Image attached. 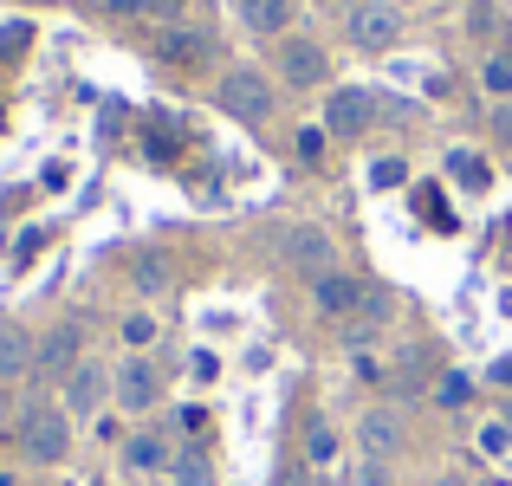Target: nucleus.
<instances>
[{"mask_svg":"<svg viewBox=\"0 0 512 486\" xmlns=\"http://www.w3.org/2000/svg\"><path fill=\"white\" fill-rule=\"evenodd\" d=\"M493 383H506V389H512V357H500V363H493Z\"/></svg>","mask_w":512,"mask_h":486,"instance_id":"c85d7f7f","label":"nucleus"},{"mask_svg":"<svg viewBox=\"0 0 512 486\" xmlns=\"http://www.w3.org/2000/svg\"><path fill=\"white\" fill-rule=\"evenodd\" d=\"M156 59L175 65V72H201V65H214V33H208V26L175 20V26L156 33Z\"/></svg>","mask_w":512,"mask_h":486,"instance_id":"423d86ee","label":"nucleus"},{"mask_svg":"<svg viewBox=\"0 0 512 486\" xmlns=\"http://www.w3.org/2000/svg\"><path fill=\"white\" fill-rule=\"evenodd\" d=\"M480 85H487V98H512V52H493L480 65Z\"/></svg>","mask_w":512,"mask_h":486,"instance_id":"aec40b11","label":"nucleus"},{"mask_svg":"<svg viewBox=\"0 0 512 486\" xmlns=\"http://www.w3.org/2000/svg\"><path fill=\"white\" fill-rule=\"evenodd\" d=\"M240 13H247V26L253 33H286L292 26V0H240Z\"/></svg>","mask_w":512,"mask_h":486,"instance_id":"dca6fc26","label":"nucleus"},{"mask_svg":"<svg viewBox=\"0 0 512 486\" xmlns=\"http://www.w3.org/2000/svg\"><path fill=\"white\" fill-rule=\"evenodd\" d=\"M312 305H318V318L350 324V318H357V305H363V279H350V273H325V279H312Z\"/></svg>","mask_w":512,"mask_h":486,"instance_id":"f8f14e48","label":"nucleus"},{"mask_svg":"<svg viewBox=\"0 0 512 486\" xmlns=\"http://www.w3.org/2000/svg\"><path fill=\"white\" fill-rule=\"evenodd\" d=\"M188 370H195V376H201V383H208V376H221V363H214V357H208V350H195V363H188Z\"/></svg>","mask_w":512,"mask_h":486,"instance_id":"cd10ccee","label":"nucleus"},{"mask_svg":"<svg viewBox=\"0 0 512 486\" xmlns=\"http://www.w3.org/2000/svg\"><path fill=\"white\" fill-rule=\"evenodd\" d=\"M467 396H474V376H467V370H448V376H441V389H435L441 409H467Z\"/></svg>","mask_w":512,"mask_h":486,"instance_id":"412c9836","label":"nucleus"},{"mask_svg":"<svg viewBox=\"0 0 512 486\" xmlns=\"http://www.w3.org/2000/svg\"><path fill=\"white\" fill-rule=\"evenodd\" d=\"M163 286H169V266L156 260V253H143L137 260V292H163Z\"/></svg>","mask_w":512,"mask_h":486,"instance_id":"b1692460","label":"nucleus"},{"mask_svg":"<svg viewBox=\"0 0 512 486\" xmlns=\"http://www.w3.org/2000/svg\"><path fill=\"white\" fill-rule=\"evenodd\" d=\"M104 396H111V370H104V363L85 357L72 376H65V415H98Z\"/></svg>","mask_w":512,"mask_h":486,"instance_id":"9d476101","label":"nucleus"},{"mask_svg":"<svg viewBox=\"0 0 512 486\" xmlns=\"http://www.w3.org/2000/svg\"><path fill=\"white\" fill-rule=\"evenodd\" d=\"M506 428H512V402H506Z\"/></svg>","mask_w":512,"mask_h":486,"instance_id":"473e14b6","label":"nucleus"},{"mask_svg":"<svg viewBox=\"0 0 512 486\" xmlns=\"http://www.w3.org/2000/svg\"><path fill=\"white\" fill-rule=\"evenodd\" d=\"M104 13H117V20H163L175 26V0H98Z\"/></svg>","mask_w":512,"mask_h":486,"instance_id":"f3484780","label":"nucleus"},{"mask_svg":"<svg viewBox=\"0 0 512 486\" xmlns=\"http://www.w3.org/2000/svg\"><path fill=\"white\" fill-rule=\"evenodd\" d=\"M344 33H350V46H363V52H389L402 39V7L396 0H363V7H350Z\"/></svg>","mask_w":512,"mask_h":486,"instance_id":"20e7f679","label":"nucleus"},{"mask_svg":"<svg viewBox=\"0 0 512 486\" xmlns=\"http://www.w3.org/2000/svg\"><path fill=\"white\" fill-rule=\"evenodd\" d=\"M279 486H312V480H305V467H286V474H279Z\"/></svg>","mask_w":512,"mask_h":486,"instance_id":"c756f323","label":"nucleus"},{"mask_svg":"<svg viewBox=\"0 0 512 486\" xmlns=\"http://www.w3.org/2000/svg\"><path fill=\"white\" fill-rule=\"evenodd\" d=\"M33 357H39V344L20 331V324H7V331H0V389L26 383V376H33Z\"/></svg>","mask_w":512,"mask_h":486,"instance_id":"4468645a","label":"nucleus"},{"mask_svg":"<svg viewBox=\"0 0 512 486\" xmlns=\"http://www.w3.org/2000/svg\"><path fill=\"white\" fill-rule=\"evenodd\" d=\"M402 182H409V162L402 156H376L370 162V188H402Z\"/></svg>","mask_w":512,"mask_h":486,"instance_id":"4be33fe9","label":"nucleus"},{"mask_svg":"<svg viewBox=\"0 0 512 486\" xmlns=\"http://www.w3.org/2000/svg\"><path fill=\"white\" fill-rule=\"evenodd\" d=\"M448 175H454L461 188H487V182H493V169H487L474 150H448Z\"/></svg>","mask_w":512,"mask_h":486,"instance_id":"a211bd4d","label":"nucleus"},{"mask_svg":"<svg viewBox=\"0 0 512 486\" xmlns=\"http://www.w3.org/2000/svg\"><path fill=\"white\" fill-rule=\"evenodd\" d=\"M169 461H175V448H169L163 435H150V428H143V435H130V441H124V474H130V480L169 474Z\"/></svg>","mask_w":512,"mask_h":486,"instance_id":"ddd939ff","label":"nucleus"},{"mask_svg":"<svg viewBox=\"0 0 512 486\" xmlns=\"http://www.w3.org/2000/svg\"><path fill=\"white\" fill-rule=\"evenodd\" d=\"M363 486H389V461H363Z\"/></svg>","mask_w":512,"mask_h":486,"instance_id":"bb28decb","label":"nucleus"},{"mask_svg":"<svg viewBox=\"0 0 512 486\" xmlns=\"http://www.w3.org/2000/svg\"><path fill=\"white\" fill-rule=\"evenodd\" d=\"M325 150H331V130L305 124V130H299V156H305V162H325Z\"/></svg>","mask_w":512,"mask_h":486,"instance_id":"393cba45","label":"nucleus"},{"mask_svg":"<svg viewBox=\"0 0 512 486\" xmlns=\"http://www.w3.org/2000/svg\"><path fill=\"white\" fill-rule=\"evenodd\" d=\"M480 448H487V454H506L512 448V428L506 422H487V428H480Z\"/></svg>","mask_w":512,"mask_h":486,"instance_id":"a878e982","label":"nucleus"},{"mask_svg":"<svg viewBox=\"0 0 512 486\" xmlns=\"http://www.w3.org/2000/svg\"><path fill=\"white\" fill-rule=\"evenodd\" d=\"M124 344L143 357V350L156 344V318H150V312H130V318H124Z\"/></svg>","mask_w":512,"mask_h":486,"instance_id":"5701e85b","label":"nucleus"},{"mask_svg":"<svg viewBox=\"0 0 512 486\" xmlns=\"http://www.w3.org/2000/svg\"><path fill=\"white\" fill-rule=\"evenodd\" d=\"M370 111H376V98L363 85H331L325 91V130L331 137H363V130H370Z\"/></svg>","mask_w":512,"mask_h":486,"instance_id":"1a4fd4ad","label":"nucleus"},{"mask_svg":"<svg viewBox=\"0 0 512 486\" xmlns=\"http://www.w3.org/2000/svg\"><path fill=\"white\" fill-rule=\"evenodd\" d=\"M422 7H435V13H454V7H467V0H422Z\"/></svg>","mask_w":512,"mask_h":486,"instance_id":"7c9ffc66","label":"nucleus"},{"mask_svg":"<svg viewBox=\"0 0 512 486\" xmlns=\"http://www.w3.org/2000/svg\"><path fill=\"white\" fill-rule=\"evenodd\" d=\"M78 344H85V331L78 324H59V331H46L39 337V357H33V376H72L78 363Z\"/></svg>","mask_w":512,"mask_h":486,"instance_id":"9b49d317","label":"nucleus"},{"mask_svg":"<svg viewBox=\"0 0 512 486\" xmlns=\"http://www.w3.org/2000/svg\"><path fill=\"white\" fill-rule=\"evenodd\" d=\"M214 98H221V111L240 117V124H266V117H273V91H266V78L253 72V65H234V72L214 85Z\"/></svg>","mask_w":512,"mask_h":486,"instance_id":"7ed1b4c3","label":"nucleus"},{"mask_svg":"<svg viewBox=\"0 0 512 486\" xmlns=\"http://www.w3.org/2000/svg\"><path fill=\"white\" fill-rule=\"evenodd\" d=\"M357 441H363V461H396V454H402V441H409V422H402V409L376 402V409H363Z\"/></svg>","mask_w":512,"mask_h":486,"instance_id":"6e6552de","label":"nucleus"},{"mask_svg":"<svg viewBox=\"0 0 512 486\" xmlns=\"http://www.w3.org/2000/svg\"><path fill=\"white\" fill-rule=\"evenodd\" d=\"M0 486H7V480H0Z\"/></svg>","mask_w":512,"mask_h":486,"instance_id":"72a5a7b5","label":"nucleus"},{"mask_svg":"<svg viewBox=\"0 0 512 486\" xmlns=\"http://www.w3.org/2000/svg\"><path fill=\"white\" fill-rule=\"evenodd\" d=\"M279 260H286L299 279H325V273H338V240H331L325 227H286Z\"/></svg>","mask_w":512,"mask_h":486,"instance_id":"f03ea898","label":"nucleus"},{"mask_svg":"<svg viewBox=\"0 0 512 486\" xmlns=\"http://www.w3.org/2000/svg\"><path fill=\"white\" fill-rule=\"evenodd\" d=\"M169 480L175 486H214V454H208V441H195V448H182L169 461Z\"/></svg>","mask_w":512,"mask_h":486,"instance_id":"2eb2a0df","label":"nucleus"},{"mask_svg":"<svg viewBox=\"0 0 512 486\" xmlns=\"http://www.w3.org/2000/svg\"><path fill=\"white\" fill-rule=\"evenodd\" d=\"M111 389H117V402H124L130 415H150L156 402H163V370H156L150 357H124L111 370Z\"/></svg>","mask_w":512,"mask_h":486,"instance_id":"0eeeda50","label":"nucleus"},{"mask_svg":"<svg viewBox=\"0 0 512 486\" xmlns=\"http://www.w3.org/2000/svg\"><path fill=\"white\" fill-rule=\"evenodd\" d=\"M7 415H13V389H0V428H7Z\"/></svg>","mask_w":512,"mask_h":486,"instance_id":"2f4dec72","label":"nucleus"},{"mask_svg":"<svg viewBox=\"0 0 512 486\" xmlns=\"http://www.w3.org/2000/svg\"><path fill=\"white\" fill-rule=\"evenodd\" d=\"M325 78H331V59H325V46H318V39H305V33H286V39H279V85L318 91Z\"/></svg>","mask_w":512,"mask_h":486,"instance_id":"39448f33","label":"nucleus"},{"mask_svg":"<svg viewBox=\"0 0 512 486\" xmlns=\"http://www.w3.org/2000/svg\"><path fill=\"white\" fill-rule=\"evenodd\" d=\"M305 454H312L318 467H331V461H338V428L312 415V422H305Z\"/></svg>","mask_w":512,"mask_h":486,"instance_id":"6ab92c4d","label":"nucleus"},{"mask_svg":"<svg viewBox=\"0 0 512 486\" xmlns=\"http://www.w3.org/2000/svg\"><path fill=\"white\" fill-rule=\"evenodd\" d=\"M20 448H26V461L59 467L72 454V415L65 409H26L20 415Z\"/></svg>","mask_w":512,"mask_h":486,"instance_id":"f257e3e1","label":"nucleus"}]
</instances>
